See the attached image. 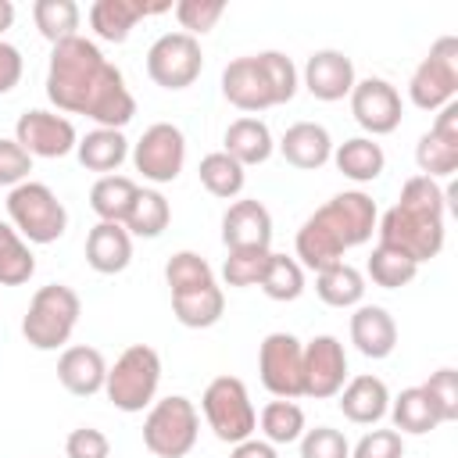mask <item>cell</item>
I'll list each match as a JSON object with an SVG mask.
<instances>
[{
  "label": "cell",
  "mask_w": 458,
  "mask_h": 458,
  "mask_svg": "<svg viewBox=\"0 0 458 458\" xmlns=\"http://www.w3.org/2000/svg\"><path fill=\"white\" fill-rule=\"evenodd\" d=\"M47 97L57 111L86 114L100 129H122L136 114V100L122 72L86 36H72L50 50Z\"/></svg>",
  "instance_id": "6da1fadb"
},
{
  "label": "cell",
  "mask_w": 458,
  "mask_h": 458,
  "mask_svg": "<svg viewBox=\"0 0 458 458\" xmlns=\"http://www.w3.org/2000/svg\"><path fill=\"white\" fill-rule=\"evenodd\" d=\"M376 200L361 190H344L333 200H326L315 215L304 218V225L297 229V258L301 268L322 272L336 261H344V254L351 247H361L372 240L376 233Z\"/></svg>",
  "instance_id": "7a4b0ae2"
},
{
  "label": "cell",
  "mask_w": 458,
  "mask_h": 458,
  "mask_svg": "<svg viewBox=\"0 0 458 458\" xmlns=\"http://www.w3.org/2000/svg\"><path fill=\"white\" fill-rule=\"evenodd\" d=\"M444 208H447V193L433 179L426 175L404 179L397 204L376 222L379 243L401 250L415 265L433 261L444 250Z\"/></svg>",
  "instance_id": "3957f363"
},
{
  "label": "cell",
  "mask_w": 458,
  "mask_h": 458,
  "mask_svg": "<svg viewBox=\"0 0 458 458\" xmlns=\"http://www.w3.org/2000/svg\"><path fill=\"white\" fill-rule=\"evenodd\" d=\"M297 93V68L279 50L236 57L222 68V97L240 111H268L290 104Z\"/></svg>",
  "instance_id": "277c9868"
},
{
  "label": "cell",
  "mask_w": 458,
  "mask_h": 458,
  "mask_svg": "<svg viewBox=\"0 0 458 458\" xmlns=\"http://www.w3.org/2000/svg\"><path fill=\"white\" fill-rule=\"evenodd\" d=\"M79 315H82L79 293L64 283H47L29 301V311L21 318V336L36 351H57L72 340Z\"/></svg>",
  "instance_id": "5b68a950"
},
{
  "label": "cell",
  "mask_w": 458,
  "mask_h": 458,
  "mask_svg": "<svg viewBox=\"0 0 458 458\" xmlns=\"http://www.w3.org/2000/svg\"><path fill=\"white\" fill-rule=\"evenodd\" d=\"M157 383H161V354L147 344H132L107 369L104 394L118 411H143L147 404H154Z\"/></svg>",
  "instance_id": "8992f818"
},
{
  "label": "cell",
  "mask_w": 458,
  "mask_h": 458,
  "mask_svg": "<svg viewBox=\"0 0 458 458\" xmlns=\"http://www.w3.org/2000/svg\"><path fill=\"white\" fill-rule=\"evenodd\" d=\"M7 218L14 233L29 243H54L68 229V211L47 182L25 179L7 193Z\"/></svg>",
  "instance_id": "52a82bcc"
},
{
  "label": "cell",
  "mask_w": 458,
  "mask_h": 458,
  "mask_svg": "<svg viewBox=\"0 0 458 458\" xmlns=\"http://www.w3.org/2000/svg\"><path fill=\"white\" fill-rule=\"evenodd\" d=\"M200 433V415L190 397L172 394L150 404L143 419V447L157 458H182L193 451Z\"/></svg>",
  "instance_id": "ba28073f"
},
{
  "label": "cell",
  "mask_w": 458,
  "mask_h": 458,
  "mask_svg": "<svg viewBox=\"0 0 458 458\" xmlns=\"http://www.w3.org/2000/svg\"><path fill=\"white\" fill-rule=\"evenodd\" d=\"M200 408H204V419H208L211 433L222 444H240L258 429V411L250 404V394H247L243 379H236V376H215L204 386Z\"/></svg>",
  "instance_id": "9c48e42d"
},
{
  "label": "cell",
  "mask_w": 458,
  "mask_h": 458,
  "mask_svg": "<svg viewBox=\"0 0 458 458\" xmlns=\"http://www.w3.org/2000/svg\"><path fill=\"white\" fill-rule=\"evenodd\" d=\"M458 93V36H440L408 79V97L419 111H440Z\"/></svg>",
  "instance_id": "30bf717a"
},
{
  "label": "cell",
  "mask_w": 458,
  "mask_h": 458,
  "mask_svg": "<svg viewBox=\"0 0 458 458\" xmlns=\"http://www.w3.org/2000/svg\"><path fill=\"white\" fill-rule=\"evenodd\" d=\"M258 376L272 397H304V344L293 333H268L258 347Z\"/></svg>",
  "instance_id": "8fae6325"
},
{
  "label": "cell",
  "mask_w": 458,
  "mask_h": 458,
  "mask_svg": "<svg viewBox=\"0 0 458 458\" xmlns=\"http://www.w3.org/2000/svg\"><path fill=\"white\" fill-rule=\"evenodd\" d=\"M200 68H204L200 39H193L186 32H165L147 50V75L161 89H186V86H193Z\"/></svg>",
  "instance_id": "7c38bea8"
},
{
  "label": "cell",
  "mask_w": 458,
  "mask_h": 458,
  "mask_svg": "<svg viewBox=\"0 0 458 458\" xmlns=\"http://www.w3.org/2000/svg\"><path fill=\"white\" fill-rule=\"evenodd\" d=\"M132 165L143 179L150 182H175L182 165H186V140L179 132V125L172 122H154L150 129H143V136L132 147Z\"/></svg>",
  "instance_id": "4fadbf2b"
},
{
  "label": "cell",
  "mask_w": 458,
  "mask_h": 458,
  "mask_svg": "<svg viewBox=\"0 0 458 458\" xmlns=\"http://www.w3.org/2000/svg\"><path fill=\"white\" fill-rule=\"evenodd\" d=\"M14 140L21 143V150H29V157H64L79 143L75 125L64 114H54V111H43V107H32V111L18 114Z\"/></svg>",
  "instance_id": "5bb4252c"
},
{
  "label": "cell",
  "mask_w": 458,
  "mask_h": 458,
  "mask_svg": "<svg viewBox=\"0 0 458 458\" xmlns=\"http://www.w3.org/2000/svg\"><path fill=\"white\" fill-rule=\"evenodd\" d=\"M347 379V354L344 344L329 333L304 344V397L326 401L344 390Z\"/></svg>",
  "instance_id": "9a60e30c"
},
{
  "label": "cell",
  "mask_w": 458,
  "mask_h": 458,
  "mask_svg": "<svg viewBox=\"0 0 458 458\" xmlns=\"http://www.w3.org/2000/svg\"><path fill=\"white\" fill-rule=\"evenodd\" d=\"M351 114L365 132L386 136V132H394L401 125V114H404L401 93L386 79H372L369 75V79L354 82V89H351Z\"/></svg>",
  "instance_id": "2e32d148"
},
{
  "label": "cell",
  "mask_w": 458,
  "mask_h": 458,
  "mask_svg": "<svg viewBox=\"0 0 458 458\" xmlns=\"http://www.w3.org/2000/svg\"><path fill=\"white\" fill-rule=\"evenodd\" d=\"M222 243L229 250H268L272 215L261 200H236L222 215Z\"/></svg>",
  "instance_id": "e0dca14e"
},
{
  "label": "cell",
  "mask_w": 458,
  "mask_h": 458,
  "mask_svg": "<svg viewBox=\"0 0 458 458\" xmlns=\"http://www.w3.org/2000/svg\"><path fill=\"white\" fill-rule=\"evenodd\" d=\"M172 11L168 0H97L89 7V25L107 43H125L140 18Z\"/></svg>",
  "instance_id": "ac0fdd59"
},
{
  "label": "cell",
  "mask_w": 458,
  "mask_h": 458,
  "mask_svg": "<svg viewBox=\"0 0 458 458\" xmlns=\"http://www.w3.org/2000/svg\"><path fill=\"white\" fill-rule=\"evenodd\" d=\"M354 61L344 50H315L304 64V86L315 100H344L354 89Z\"/></svg>",
  "instance_id": "d6986e66"
},
{
  "label": "cell",
  "mask_w": 458,
  "mask_h": 458,
  "mask_svg": "<svg viewBox=\"0 0 458 458\" xmlns=\"http://www.w3.org/2000/svg\"><path fill=\"white\" fill-rule=\"evenodd\" d=\"M57 379L68 394L75 397H93L104 390V379H107V361L97 347L89 344H75V347H64L61 358H57Z\"/></svg>",
  "instance_id": "ffe728a7"
},
{
  "label": "cell",
  "mask_w": 458,
  "mask_h": 458,
  "mask_svg": "<svg viewBox=\"0 0 458 458\" xmlns=\"http://www.w3.org/2000/svg\"><path fill=\"white\" fill-rule=\"evenodd\" d=\"M351 344L365 358H372V361L390 358L394 347H397V322H394V315L386 308H379V304H358L354 315H351Z\"/></svg>",
  "instance_id": "44dd1931"
},
{
  "label": "cell",
  "mask_w": 458,
  "mask_h": 458,
  "mask_svg": "<svg viewBox=\"0 0 458 458\" xmlns=\"http://www.w3.org/2000/svg\"><path fill=\"white\" fill-rule=\"evenodd\" d=\"M86 261L100 276L125 272L132 261V236L125 233L122 222H97L86 233Z\"/></svg>",
  "instance_id": "7402d4cb"
},
{
  "label": "cell",
  "mask_w": 458,
  "mask_h": 458,
  "mask_svg": "<svg viewBox=\"0 0 458 458\" xmlns=\"http://www.w3.org/2000/svg\"><path fill=\"white\" fill-rule=\"evenodd\" d=\"M279 154L286 157V165L304 168V172H315V168H322L333 157L329 129L318 125V122H293L283 132V140H279Z\"/></svg>",
  "instance_id": "603a6c76"
},
{
  "label": "cell",
  "mask_w": 458,
  "mask_h": 458,
  "mask_svg": "<svg viewBox=\"0 0 458 458\" xmlns=\"http://www.w3.org/2000/svg\"><path fill=\"white\" fill-rule=\"evenodd\" d=\"M386 408H390V390H386V383L379 376H369V372L354 376L340 390V411H344V419H351L358 426L379 422L386 415Z\"/></svg>",
  "instance_id": "cb8c5ba5"
},
{
  "label": "cell",
  "mask_w": 458,
  "mask_h": 458,
  "mask_svg": "<svg viewBox=\"0 0 458 458\" xmlns=\"http://www.w3.org/2000/svg\"><path fill=\"white\" fill-rule=\"evenodd\" d=\"M222 143H225V154H229L233 161H240L243 168H247V165H265V161L272 157V150H276L268 125H265L261 118H254V114L236 118V122L225 129V140H222Z\"/></svg>",
  "instance_id": "d4e9b609"
},
{
  "label": "cell",
  "mask_w": 458,
  "mask_h": 458,
  "mask_svg": "<svg viewBox=\"0 0 458 458\" xmlns=\"http://www.w3.org/2000/svg\"><path fill=\"white\" fill-rule=\"evenodd\" d=\"M75 157L82 168L89 172H104V175H114V168L129 157V140L122 136V129H93L86 132L79 143H75Z\"/></svg>",
  "instance_id": "484cf974"
},
{
  "label": "cell",
  "mask_w": 458,
  "mask_h": 458,
  "mask_svg": "<svg viewBox=\"0 0 458 458\" xmlns=\"http://www.w3.org/2000/svg\"><path fill=\"white\" fill-rule=\"evenodd\" d=\"M333 165H336V172H344L354 182H372V179L383 175L386 154L372 136H354V140H344L333 150Z\"/></svg>",
  "instance_id": "4316f807"
},
{
  "label": "cell",
  "mask_w": 458,
  "mask_h": 458,
  "mask_svg": "<svg viewBox=\"0 0 458 458\" xmlns=\"http://www.w3.org/2000/svg\"><path fill=\"white\" fill-rule=\"evenodd\" d=\"M172 311L186 329H208V326H215L222 318L225 293H222L218 283H208V286H197V290H182V293H172Z\"/></svg>",
  "instance_id": "83f0119b"
},
{
  "label": "cell",
  "mask_w": 458,
  "mask_h": 458,
  "mask_svg": "<svg viewBox=\"0 0 458 458\" xmlns=\"http://www.w3.org/2000/svg\"><path fill=\"white\" fill-rule=\"evenodd\" d=\"M315 293L329 308H358L361 297H365V276L354 265L336 261V265L315 272Z\"/></svg>",
  "instance_id": "f1b7e54d"
},
{
  "label": "cell",
  "mask_w": 458,
  "mask_h": 458,
  "mask_svg": "<svg viewBox=\"0 0 458 458\" xmlns=\"http://www.w3.org/2000/svg\"><path fill=\"white\" fill-rule=\"evenodd\" d=\"M386 411H390L397 433H415V437H422V433H429V429L440 426V415H437V408H433V401L426 397L422 386L401 390V394L390 401Z\"/></svg>",
  "instance_id": "f546056e"
},
{
  "label": "cell",
  "mask_w": 458,
  "mask_h": 458,
  "mask_svg": "<svg viewBox=\"0 0 458 458\" xmlns=\"http://www.w3.org/2000/svg\"><path fill=\"white\" fill-rule=\"evenodd\" d=\"M140 186L129 175H100L89 190V208L100 222H125Z\"/></svg>",
  "instance_id": "4dcf8cb0"
},
{
  "label": "cell",
  "mask_w": 458,
  "mask_h": 458,
  "mask_svg": "<svg viewBox=\"0 0 458 458\" xmlns=\"http://www.w3.org/2000/svg\"><path fill=\"white\" fill-rule=\"evenodd\" d=\"M168 218H172V208H168L165 193H157V190H140L122 225H125L129 236L154 240V236H161V233L168 229Z\"/></svg>",
  "instance_id": "1f68e13d"
},
{
  "label": "cell",
  "mask_w": 458,
  "mask_h": 458,
  "mask_svg": "<svg viewBox=\"0 0 458 458\" xmlns=\"http://www.w3.org/2000/svg\"><path fill=\"white\" fill-rule=\"evenodd\" d=\"M197 175H200V186H204L211 197H222V200L236 197V193L243 190V182H247V172H243V165H240V161H233L225 150L204 154V157H200V168H197Z\"/></svg>",
  "instance_id": "d6a6232c"
},
{
  "label": "cell",
  "mask_w": 458,
  "mask_h": 458,
  "mask_svg": "<svg viewBox=\"0 0 458 458\" xmlns=\"http://www.w3.org/2000/svg\"><path fill=\"white\" fill-rule=\"evenodd\" d=\"M258 286L272 301H297L304 293V268H301L297 258H286V254H276L272 250L268 261H265V272H261Z\"/></svg>",
  "instance_id": "836d02e7"
},
{
  "label": "cell",
  "mask_w": 458,
  "mask_h": 458,
  "mask_svg": "<svg viewBox=\"0 0 458 458\" xmlns=\"http://www.w3.org/2000/svg\"><path fill=\"white\" fill-rule=\"evenodd\" d=\"M36 272V258L29 243L14 233L11 222H0V286H21Z\"/></svg>",
  "instance_id": "e575fe53"
},
{
  "label": "cell",
  "mask_w": 458,
  "mask_h": 458,
  "mask_svg": "<svg viewBox=\"0 0 458 458\" xmlns=\"http://www.w3.org/2000/svg\"><path fill=\"white\" fill-rule=\"evenodd\" d=\"M79 4L75 0H36L32 4V18L36 29L43 32V39H50L54 47L79 36Z\"/></svg>",
  "instance_id": "d590c367"
},
{
  "label": "cell",
  "mask_w": 458,
  "mask_h": 458,
  "mask_svg": "<svg viewBox=\"0 0 458 458\" xmlns=\"http://www.w3.org/2000/svg\"><path fill=\"white\" fill-rule=\"evenodd\" d=\"M258 422H261V433H265L268 444H293L304 433V408L293 404V401L276 397L261 408Z\"/></svg>",
  "instance_id": "8d00e7d4"
},
{
  "label": "cell",
  "mask_w": 458,
  "mask_h": 458,
  "mask_svg": "<svg viewBox=\"0 0 458 458\" xmlns=\"http://www.w3.org/2000/svg\"><path fill=\"white\" fill-rule=\"evenodd\" d=\"M415 272H419V265H415L411 258H404V254L394 250V247L376 243V250H372V258H369V279H372L376 286H383V290H401V286H408V283L415 279Z\"/></svg>",
  "instance_id": "74e56055"
},
{
  "label": "cell",
  "mask_w": 458,
  "mask_h": 458,
  "mask_svg": "<svg viewBox=\"0 0 458 458\" xmlns=\"http://www.w3.org/2000/svg\"><path fill=\"white\" fill-rule=\"evenodd\" d=\"M415 165H419V172L426 175V179H440V175H454L458 172V143H447V140H440L433 129L429 132H422L419 136V143H415Z\"/></svg>",
  "instance_id": "f35d334b"
},
{
  "label": "cell",
  "mask_w": 458,
  "mask_h": 458,
  "mask_svg": "<svg viewBox=\"0 0 458 458\" xmlns=\"http://www.w3.org/2000/svg\"><path fill=\"white\" fill-rule=\"evenodd\" d=\"M165 279H168V290H172V293H182V290H197V286L215 283V272H211V265H208L200 254L179 250V254L168 258Z\"/></svg>",
  "instance_id": "ab89813d"
},
{
  "label": "cell",
  "mask_w": 458,
  "mask_h": 458,
  "mask_svg": "<svg viewBox=\"0 0 458 458\" xmlns=\"http://www.w3.org/2000/svg\"><path fill=\"white\" fill-rule=\"evenodd\" d=\"M225 14V4L222 0H179L175 4V18L182 25L186 36H204L215 29V21Z\"/></svg>",
  "instance_id": "60d3db41"
},
{
  "label": "cell",
  "mask_w": 458,
  "mask_h": 458,
  "mask_svg": "<svg viewBox=\"0 0 458 458\" xmlns=\"http://www.w3.org/2000/svg\"><path fill=\"white\" fill-rule=\"evenodd\" d=\"M422 390H426V397L433 401L440 422H454V419H458V372H454V369H447V365L437 369V372L422 383Z\"/></svg>",
  "instance_id": "b9f144b4"
},
{
  "label": "cell",
  "mask_w": 458,
  "mask_h": 458,
  "mask_svg": "<svg viewBox=\"0 0 458 458\" xmlns=\"http://www.w3.org/2000/svg\"><path fill=\"white\" fill-rule=\"evenodd\" d=\"M301 458H351V444L333 426H315L301 433Z\"/></svg>",
  "instance_id": "7bdbcfd3"
},
{
  "label": "cell",
  "mask_w": 458,
  "mask_h": 458,
  "mask_svg": "<svg viewBox=\"0 0 458 458\" xmlns=\"http://www.w3.org/2000/svg\"><path fill=\"white\" fill-rule=\"evenodd\" d=\"M272 250H229L225 265H222V279L229 286H254L265 272V261H268Z\"/></svg>",
  "instance_id": "ee69618b"
},
{
  "label": "cell",
  "mask_w": 458,
  "mask_h": 458,
  "mask_svg": "<svg viewBox=\"0 0 458 458\" xmlns=\"http://www.w3.org/2000/svg\"><path fill=\"white\" fill-rule=\"evenodd\" d=\"M351 458H404V440L397 429H372L351 447Z\"/></svg>",
  "instance_id": "f6af8a7d"
},
{
  "label": "cell",
  "mask_w": 458,
  "mask_h": 458,
  "mask_svg": "<svg viewBox=\"0 0 458 458\" xmlns=\"http://www.w3.org/2000/svg\"><path fill=\"white\" fill-rule=\"evenodd\" d=\"M32 172L29 150H21L18 140H0V186H21Z\"/></svg>",
  "instance_id": "bcb514c9"
},
{
  "label": "cell",
  "mask_w": 458,
  "mask_h": 458,
  "mask_svg": "<svg viewBox=\"0 0 458 458\" xmlns=\"http://www.w3.org/2000/svg\"><path fill=\"white\" fill-rule=\"evenodd\" d=\"M64 451H68V458H107L111 454V444H107V437L100 429L79 426V429L68 433Z\"/></svg>",
  "instance_id": "7dc6e473"
},
{
  "label": "cell",
  "mask_w": 458,
  "mask_h": 458,
  "mask_svg": "<svg viewBox=\"0 0 458 458\" xmlns=\"http://www.w3.org/2000/svg\"><path fill=\"white\" fill-rule=\"evenodd\" d=\"M21 68H25V61H21V50L0 39V97H4V93H11V89L18 86V79H21Z\"/></svg>",
  "instance_id": "c3c4849f"
},
{
  "label": "cell",
  "mask_w": 458,
  "mask_h": 458,
  "mask_svg": "<svg viewBox=\"0 0 458 458\" xmlns=\"http://www.w3.org/2000/svg\"><path fill=\"white\" fill-rule=\"evenodd\" d=\"M433 132H437L440 140H447V143H458V104H454V100L440 107V114H437V122H433Z\"/></svg>",
  "instance_id": "681fc988"
},
{
  "label": "cell",
  "mask_w": 458,
  "mask_h": 458,
  "mask_svg": "<svg viewBox=\"0 0 458 458\" xmlns=\"http://www.w3.org/2000/svg\"><path fill=\"white\" fill-rule=\"evenodd\" d=\"M229 458H279V454H276V444L247 437V440L233 444V454H229Z\"/></svg>",
  "instance_id": "f907efd6"
},
{
  "label": "cell",
  "mask_w": 458,
  "mask_h": 458,
  "mask_svg": "<svg viewBox=\"0 0 458 458\" xmlns=\"http://www.w3.org/2000/svg\"><path fill=\"white\" fill-rule=\"evenodd\" d=\"M14 25V4L11 0H0V32Z\"/></svg>",
  "instance_id": "816d5d0a"
}]
</instances>
